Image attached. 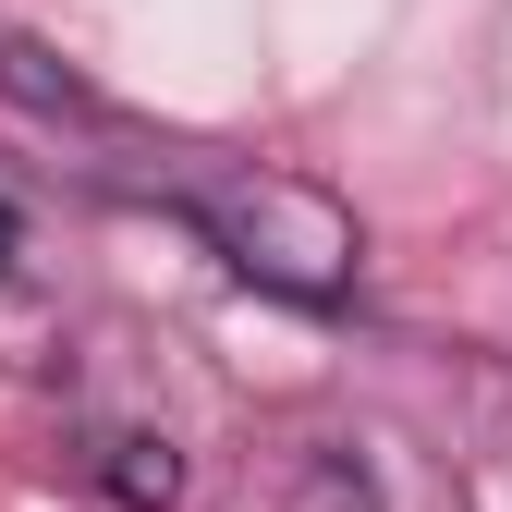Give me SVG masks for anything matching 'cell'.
Segmentation results:
<instances>
[{
	"instance_id": "cell-2",
	"label": "cell",
	"mask_w": 512,
	"mask_h": 512,
	"mask_svg": "<svg viewBox=\"0 0 512 512\" xmlns=\"http://www.w3.org/2000/svg\"><path fill=\"white\" fill-rule=\"evenodd\" d=\"M98 476L135 500V512H171L183 500V464H171V439H98Z\"/></svg>"
},
{
	"instance_id": "cell-3",
	"label": "cell",
	"mask_w": 512,
	"mask_h": 512,
	"mask_svg": "<svg viewBox=\"0 0 512 512\" xmlns=\"http://www.w3.org/2000/svg\"><path fill=\"white\" fill-rule=\"evenodd\" d=\"M13 232H25V220H13V196H0V269H13Z\"/></svg>"
},
{
	"instance_id": "cell-1",
	"label": "cell",
	"mask_w": 512,
	"mask_h": 512,
	"mask_svg": "<svg viewBox=\"0 0 512 512\" xmlns=\"http://www.w3.org/2000/svg\"><path fill=\"white\" fill-rule=\"evenodd\" d=\"M171 220H196L232 269L256 293H281V305H342L354 293V256H366V232H354L342 196H317V183H293V171H256V159L183 171L171 183Z\"/></svg>"
}]
</instances>
